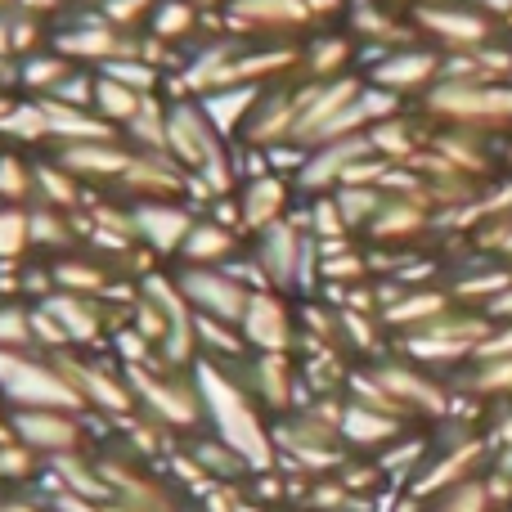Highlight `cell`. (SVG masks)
Masks as SVG:
<instances>
[{
    "instance_id": "obj_1",
    "label": "cell",
    "mask_w": 512,
    "mask_h": 512,
    "mask_svg": "<svg viewBox=\"0 0 512 512\" xmlns=\"http://www.w3.org/2000/svg\"><path fill=\"white\" fill-rule=\"evenodd\" d=\"M194 382L203 396V418L207 432L221 445H230L243 463L256 472H274L279 468V450H274V423L256 396L243 387L234 364H216V360H198L194 364Z\"/></svg>"
},
{
    "instance_id": "obj_2",
    "label": "cell",
    "mask_w": 512,
    "mask_h": 512,
    "mask_svg": "<svg viewBox=\"0 0 512 512\" xmlns=\"http://www.w3.org/2000/svg\"><path fill=\"white\" fill-rule=\"evenodd\" d=\"M126 382L135 391V409H140L149 423H158L171 441L180 436H198L207 432L203 418V396H198L194 369H171L162 360H144V364H122Z\"/></svg>"
},
{
    "instance_id": "obj_3",
    "label": "cell",
    "mask_w": 512,
    "mask_h": 512,
    "mask_svg": "<svg viewBox=\"0 0 512 512\" xmlns=\"http://www.w3.org/2000/svg\"><path fill=\"white\" fill-rule=\"evenodd\" d=\"M0 405L5 409H77L81 391L59 364V355L45 351H0Z\"/></svg>"
},
{
    "instance_id": "obj_4",
    "label": "cell",
    "mask_w": 512,
    "mask_h": 512,
    "mask_svg": "<svg viewBox=\"0 0 512 512\" xmlns=\"http://www.w3.org/2000/svg\"><path fill=\"white\" fill-rule=\"evenodd\" d=\"M252 265L256 274L265 279V288L274 292H288V288H310V279L319 274V252H315V239L301 234V225L292 221H279L270 230L252 234Z\"/></svg>"
},
{
    "instance_id": "obj_5",
    "label": "cell",
    "mask_w": 512,
    "mask_h": 512,
    "mask_svg": "<svg viewBox=\"0 0 512 512\" xmlns=\"http://www.w3.org/2000/svg\"><path fill=\"white\" fill-rule=\"evenodd\" d=\"M59 364L68 369V378L77 382L86 414L117 418V423H126L131 414H140V409H135V391H131V382H126L122 364H108L99 351H63Z\"/></svg>"
},
{
    "instance_id": "obj_6",
    "label": "cell",
    "mask_w": 512,
    "mask_h": 512,
    "mask_svg": "<svg viewBox=\"0 0 512 512\" xmlns=\"http://www.w3.org/2000/svg\"><path fill=\"white\" fill-rule=\"evenodd\" d=\"M5 414L14 441L27 445L41 463L68 459V454H81L90 445L86 432L90 414H77V409H5Z\"/></svg>"
},
{
    "instance_id": "obj_7",
    "label": "cell",
    "mask_w": 512,
    "mask_h": 512,
    "mask_svg": "<svg viewBox=\"0 0 512 512\" xmlns=\"http://www.w3.org/2000/svg\"><path fill=\"white\" fill-rule=\"evenodd\" d=\"M423 113L436 122H454V126H495L512 122V86H454V81H436L423 95Z\"/></svg>"
},
{
    "instance_id": "obj_8",
    "label": "cell",
    "mask_w": 512,
    "mask_h": 512,
    "mask_svg": "<svg viewBox=\"0 0 512 512\" xmlns=\"http://www.w3.org/2000/svg\"><path fill=\"white\" fill-rule=\"evenodd\" d=\"M167 153L189 171V176H198V171H207V167L230 158V140L216 135V126L207 122L198 99L180 95L176 104H167Z\"/></svg>"
},
{
    "instance_id": "obj_9",
    "label": "cell",
    "mask_w": 512,
    "mask_h": 512,
    "mask_svg": "<svg viewBox=\"0 0 512 512\" xmlns=\"http://www.w3.org/2000/svg\"><path fill=\"white\" fill-rule=\"evenodd\" d=\"M176 283H180V292H185L194 315L221 319V324H239L243 310H248V297L256 292L230 270V265H180Z\"/></svg>"
},
{
    "instance_id": "obj_10",
    "label": "cell",
    "mask_w": 512,
    "mask_h": 512,
    "mask_svg": "<svg viewBox=\"0 0 512 512\" xmlns=\"http://www.w3.org/2000/svg\"><path fill=\"white\" fill-rule=\"evenodd\" d=\"M364 373H369V378L378 382L391 400H396V409L405 414V423L409 418H418V414L423 418H445L450 414V391H445L427 369H418L414 360H405V355H400V360H373Z\"/></svg>"
},
{
    "instance_id": "obj_11",
    "label": "cell",
    "mask_w": 512,
    "mask_h": 512,
    "mask_svg": "<svg viewBox=\"0 0 512 512\" xmlns=\"http://www.w3.org/2000/svg\"><path fill=\"white\" fill-rule=\"evenodd\" d=\"M131 212H135V243L153 261H180L189 230L203 216L189 198H140V203H131Z\"/></svg>"
},
{
    "instance_id": "obj_12",
    "label": "cell",
    "mask_w": 512,
    "mask_h": 512,
    "mask_svg": "<svg viewBox=\"0 0 512 512\" xmlns=\"http://www.w3.org/2000/svg\"><path fill=\"white\" fill-rule=\"evenodd\" d=\"M239 333L252 355H292V346H297V337H301V324L283 292L256 288L248 297V310H243V319H239Z\"/></svg>"
},
{
    "instance_id": "obj_13",
    "label": "cell",
    "mask_w": 512,
    "mask_h": 512,
    "mask_svg": "<svg viewBox=\"0 0 512 512\" xmlns=\"http://www.w3.org/2000/svg\"><path fill=\"white\" fill-rule=\"evenodd\" d=\"M54 158L81 180V185L95 194V189H117L126 180L135 162V144L122 140V131L108 135V140H86V144H68V149H54Z\"/></svg>"
},
{
    "instance_id": "obj_14",
    "label": "cell",
    "mask_w": 512,
    "mask_h": 512,
    "mask_svg": "<svg viewBox=\"0 0 512 512\" xmlns=\"http://www.w3.org/2000/svg\"><path fill=\"white\" fill-rule=\"evenodd\" d=\"M36 306L59 324L68 351H99L108 342V301L95 297H77V292H45Z\"/></svg>"
},
{
    "instance_id": "obj_15",
    "label": "cell",
    "mask_w": 512,
    "mask_h": 512,
    "mask_svg": "<svg viewBox=\"0 0 512 512\" xmlns=\"http://www.w3.org/2000/svg\"><path fill=\"white\" fill-rule=\"evenodd\" d=\"M135 45L140 41H131L126 32H117L108 18H86V23H72V27H63L59 36H54V50L63 54L68 63H77V68H90V72H99L104 63H113V59H126V54H135Z\"/></svg>"
},
{
    "instance_id": "obj_16",
    "label": "cell",
    "mask_w": 512,
    "mask_h": 512,
    "mask_svg": "<svg viewBox=\"0 0 512 512\" xmlns=\"http://www.w3.org/2000/svg\"><path fill=\"white\" fill-rule=\"evenodd\" d=\"M234 369H239L243 387L252 391L256 405H261L270 418H283L297 409L301 378H297L292 355H248V360H239Z\"/></svg>"
},
{
    "instance_id": "obj_17",
    "label": "cell",
    "mask_w": 512,
    "mask_h": 512,
    "mask_svg": "<svg viewBox=\"0 0 512 512\" xmlns=\"http://www.w3.org/2000/svg\"><path fill=\"white\" fill-rule=\"evenodd\" d=\"M234 207H239V225L243 234H261L270 225L288 221L292 207V180L279 176V171H256V176H243L239 189H234Z\"/></svg>"
},
{
    "instance_id": "obj_18",
    "label": "cell",
    "mask_w": 512,
    "mask_h": 512,
    "mask_svg": "<svg viewBox=\"0 0 512 512\" xmlns=\"http://www.w3.org/2000/svg\"><path fill=\"white\" fill-rule=\"evenodd\" d=\"M490 459V441H481V436H468V441L450 445L445 454H436V459H427L423 477L409 486V495L423 499V504H432L436 495H445V490L463 486V481L477 477V468H486Z\"/></svg>"
},
{
    "instance_id": "obj_19",
    "label": "cell",
    "mask_w": 512,
    "mask_h": 512,
    "mask_svg": "<svg viewBox=\"0 0 512 512\" xmlns=\"http://www.w3.org/2000/svg\"><path fill=\"white\" fill-rule=\"evenodd\" d=\"M45 270H50V283L59 292H77V297H95V301H108L117 292V283H126L122 270H117L108 256L81 252V248L45 261Z\"/></svg>"
},
{
    "instance_id": "obj_20",
    "label": "cell",
    "mask_w": 512,
    "mask_h": 512,
    "mask_svg": "<svg viewBox=\"0 0 512 512\" xmlns=\"http://www.w3.org/2000/svg\"><path fill=\"white\" fill-rule=\"evenodd\" d=\"M405 427H409V423H400V418L382 414V409H369V405H360V400H346L337 432H342V445H351V450H373V454H382L387 445H396L400 436H405Z\"/></svg>"
},
{
    "instance_id": "obj_21",
    "label": "cell",
    "mask_w": 512,
    "mask_h": 512,
    "mask_svg": "<svg viewBox=\"0 0 512 512\" xmlns=\"http://www.w3.org/2000/svg\"><path fill=\"white\" fill-rule=\"evenodd\" d=\"M239 256H243V234L234 225L216 221V216H198L185 248H180V265H230Z\"/></svg>"
},
{
    "instance_id": "obj_22",
    "label": "cell",
    "mask_w": 512,
    "mask_h": 512,
    "mask_svg": "<svg viewBox=\"0 0 512 512\" xmlns=\"http://www.w3.org/2000/svg\"><path fill=\"white\" fill-rule=\"evenodd\" d=\"M261 95H265V86H216V90H207L198 104H203L207 122L216 126L221 140H243V126H248V117L256 113Z\"/></svg>"
},
{
    "instance_id": "obj_23",
    "label": "cell",
    "mask_w": 512,
    "mask_h": 512,
    "mask_svg": "<svg viewBox=\"0 0 512 512\" xmlns=\"http://www.w3.org/2000/svg\"><path fill=\"white\" fill-rule=\"evenodd\" d=\"M45 126H50V144L54 149H68V144H86V140H108L117 135L95 108L81 104H63V99H41Z\"/></svg>"
},
{
    "instance_id": "obj_24",
    "label": "cell",
    "mask_w": 512,
    "mask_h": 512,
    "mask_svg": "<svg viewBox=\"0 0 512 512\" xmlns=\"http://www.w3.org/2000/svg\"><path fill=\"white\" fill-rule=\"evenodd\" d=\"M441 81V59L427 50H396L373 68V86L391 90V95H409V90H423Z\"/></svg>"
},
{
    "instance_id": "obj_25",
    "label": "cell",
    "mask_w": 512,
    "mask_h": 512,
    "mask_svg": "<svg viewBox=\"0 0 512 512\" xmlns=\"http://www.w3.org/2000/svg\"><path fill=\"white\" fill-rule=\"evenodd\" d=\"M427 225H432V203H427V198L387 194L382 212L373 216L364 230H369V239H378V243H409L414 234H423Z\"/></svg>"
},
{
    "instance_id": "obj_26",
    "label": "cell",
    "mask_w": 512,
    "mask_h": 512,
    "mask_svg": "<svg viewBox=\"0 0 512 512\" xmlns=\"http://www.w3.org/2000/svg\"><path fill=\"white\" fill-rule=\"evenodd\" d=\"M450 301L454 297L441 288H405L382 310V328H391V333H418V328H427L432 319L450 315Z\"/></svg>"
},
{
    "instance_id": "obj_27",
    "label": "cell",
    "mask_w": 512,
    "mask_h": 512,
    "mask_svg": "<svg viewBox=\"0 0 512 512\" xmlns=\"http://www.w3.org/2000/svg\"><path fill=\"white\" fill-rule=\"evenodd\" d=\"M418 23L450 45V54L459 50H481L490 41V18L481 14H463V9H418Z\"/></svg>"
},
{
    "instance_id": "obj_28",
    "label": "cell",
    "mask_w": 512,
    "mask_h": 512,
    "mask_svg": "<svg viewBox=\"0 0 512 512\" xmlns=\"http://www.w3.org/2000/svg\"><path fill=\"white\" fill-rule=\"evenodd\" d=\"M86 248V234H81V212H59V207H32V252L54 256Z\"/></svg>"
},
{
    "instance_id": "obj_29",
    "label": "cell",
    "mask_w": 512,
    "mask_h": 512,
    "mask_svg": "<svg viewBox=\"0 0 512 512\" xmlns=\"http://www.w3.org/2000/svg\"><path fill=\"white\" fill-rule=\"evenodd\" d=\"M36 203L59 207V212H86L90 189L59 158H45V162H36Z\"/></svg>"
},
{
    "instance_id": "obj_30",
    "label": "cell",
    "mask_w": 512,
    "mask_h": 512,
    "mask_svg": "<svg viewBox=\"0 0 512 512\" xmlns=\"http://www.w3.org/2000/svg\"><path fill=\"white\" fill-rule=\"evenodd\" d=\"M77 72V63H68L59 50H32L18 59V90H27L32 99H50L59 95V86Z\"/></svg>"
},
{
    "instance_id": "obj_31",
    "label": "cell",
    "mask_w": 512,
    "mask_h": 512,
    "mask_svg": "<svg viewBox=\"0 0 512 512\" xmlns=\"http://www.w3.org/2000/svg\"><path fill=\"white\" fill-rule=\"evenodd\" d=\"M234 18L256 32H292L310 18L306 0H234Z\"/></svg>"
},
{
    "instance_id": "obj_32",
    "label": "cell",
    "mask_w": 512,
    "mask_h": 512,
    "mask_svg": "<svg viewBox=\"0 0 512 512\" xmlns=\"http://www.w3.org/2000/svg\"><path fill=\"white\" fill-rule=\"evenodd\" d=\"M0 207H36V158L0 149Z\"/></svg>"
},
{
    "instance_id": "obj_33",
    "label": "cell",
    "mask_w": 512,
    "mask_h": 512,
    "mask_svg": "<svg viewBox=\"0 0 512 512\" xmlns=\"http://www.w3.org/2000/svg\"><path fill=\"white\" fill-rule=\"evenodd\" d=\"M0 140L9 149H41L50 144V126H45V113H41V99H18L9 108V117L0 122Z\"/></svg>"
},
{
    "instance_id": "obj_34",
    "label": "cell",
    "mask_w": 512,
    "mask_h": 512,
    "mask_svg": "<svg viewBox=\"0 0 512 512\" xmlns=\"http://www.w3.org/2000/svg\"><path fill=\"white\" fill-rule=\"evenodd\" d=\"M144 99H149V95H140V90H131V86H122V81L104 77V72H95V104H90V108H95V113L104 117L113 131H122V126L140 113Z\"/></svg>"
},
{
    "instance_id": "obj_35",
    "label": "cell",
    "mask_w": 512,
    "mask_h": 512,
    "mask_svg": "<svg viewBox=\"0 0 512 512\" xmlns=\"http://www.w3.org/2000/svg\"><path fill=\"white\" fill-rule=\"evenodd\" d=\"M122 140H131L144 153H167V104L158 95H149L140 113L122 126Z\"/></svg>"
},
{
    "instance_id": "obj_36",
    "label": "cell",
    "mask_w": 512,
    "mask_h": 512,
    "mask_svg": "<svg viewBox=\"0 0 512 512\" xmlns=\"http://www.w3.org/2000/svg\"><path fill=\"white\" fill-rule=\"evenodd\" d=\"M32 256V207H0V265Z\"/></svg>"
},
{
    "instance_id": "obj_37",
    "label": "cell",
    "mask_w": 512,
    "mask_h": 512,
    "mask_svg": "<svg viewBox=\"0 0 512 512\" xmlns=\"http://www.w3.org/2000/svg\"><path fill=\"white\" fill-rule=\"evenodd\" d=\"M0 351H36L32 337V301L0 297Z\"/></svg>"
},
{
    "instance_id": "obj_38",
    "label": "cell",
    "mask_w": 512,
    "mask_h": 512,
    "mask_svg": "<svg viewBox=\"0 0 512 512\" xmlns=\"http://www.w3.org/2000/svg\"><path fill=\"white\" fill-rule=\"evenodd\" d=\"M346 63H351V41H346V36H319V41L301 54V68H306L315 81L346 77L342 72Z\"/></svg>"
},
{
    "instance_id": "obj_39",
    "label": "cell",
    "mask_w": 512,
    "mask_h": 512,
    "mask_svg": "<svg viewBox=\"0 0 512 512\" xmlns=\"http://www.w3.org/2000/svg\"><path fill=\"white\" fill-rule=\"evenodd\" d=\"M194 23H198V9L189 0H162V5H153L149 36H158L162 45H176L194 32Z\"/></svg>"
},
{
    "instance_id": "obj_40",
    "label": "cell",
    "mask_w": 512,
    "mask_h": 512,
    "mask_svg": "<svg viewBox=\"0 0 512 512\" xmlns=\"http://www.w3.org/2000/svg\"><path fill=\"white\" fill-rule=\"evenodd\" d=\"M333 198H337L342 221L351 225V230H364V225L382 212V203H387V194H382L378 185H342V189H333Z\"/></svg>"
},
{
    "instance_id": "obj_41",
    "label": "cell",
    "mask_w": 512,
    "mask_h": 512,
    "mask_svg": "<svg viewBox=\"0 0 512 512\" xmlns=\"http://www.w3.org/2000/svg\"><path fill=\"white\" fill-rule=\"evenodd\" d=\"M104 77H113V81H122V86H131V90H140V95H158V86H162V72L153 68V63H144L140 54H126V59H113V63H104Z\"/></svg>"
},
{
    "instance_id": "obj_42",
    "label": "cell",
    "mask_w": 512,
    "mask_h": 512,
    "mask_svg": "<svg viewBox=\"0 0 512 512\" xmlns=\"http://www.w3.org/2000/svg\"><path fill=\"white\" fill-rule=\"evenodd\" d=\"M427 512H490V495H486V481L472 477L463 481V486L445 490V495H436Z\"/></svg>"
},
{
    "instance_id": "obj_43",
    "label": "cell",
    "mask_w": 512,
    "mask_h": 512,
    "mask_svg": "<svg viewBox=\"0 0 512 512\" xmlns=\"http://www.w3.org/2000/svg\"><path fill=\"white\" fill-rule=\"evenodd\" d=\"M468 391L472 396H512V355H504V360H481Z\"/></svg>"
},
{
    "instance_id": "obj_44",
    "label": "cell",
    "mask_w": 512,
    "mask_h": 512,
    "mask_svg": "<svg viewBox=\"0 0 512 512\" xmlns=\"http://www.w3.org/2000/svg\"><path fill=\"white\" fill-rule=\"evenodd\" d=\"M310 230H315V243H333V239H346L351 225L342 221V207H337L333 194H319L315 207H310Z\"/></svg>"
},
{
    "instance_id": "obj_45",
    "label": "cell",
    "mask_w": 512,
    "mask_h": 512,
    "mask_svg": "<svg viewBox=\"0 0 512 512\" xmlns=\"http://www.w3.org/2000/svg\"><path fill=\"white\" fill-rule=\"evenodd\" d=\"M149 9H153V0H104V5H99V18H108L117 32L131 36V27L140 23Z\"/></svg>"
},
{
    "instance_id": "obj_46",
    "label": "cell",
    "mask_w": 512,
    "mask_h": 512,
    "mask_svg": "<svg viewBox=\"0 0 512 512\" xmlns=\"http://www.w3.org/2000/svg\"><path fill=\"white\" fill-rule=\"evenodd\" d=\"M477 243H499L495 252H504L508 261H512V221H499L490 234H477Z\"/></svg>"
},
{
    "instance_id": "obj_47",
    "label": "cell",
    "mask_w": 512,
    "mask_h": 512,
    "mask_svg": "<svg viewBox=\"0 0 512 512\" xmlns=\"http://www.w3.org/2000/svg\"><path fill=\"white\" fill-rule=\"evenodd\" d=\"M481 315H486V319H504V315H512V288H504L499 297H490L486 306H481Z\"/></svg>"
},
{
    "instance_id": "obj_48",
    "label": "cell",
    "mask_w": 512,
    "mask_h": 512,
    "mask_svg": "<svg viewBox=\"0 0 512 512\" xmlns=\"http://www.w3.org/2000/svg\"><path fill=\"white\" fill-rule=\"evenodd\" d=\"M18 9H23V14H45V9H59V0H18Z\"/></svg>"
},
{
    "instance_id": "obj_49",
    "label": "cell",
    "mask_w": 512,
    "mask_h": 512,
    "mask_svg": "<svg viewBox=\"0 0 512 512\" xmlns=\"http://www.w3.org/2000/svg\"><path fill=\"white\" fill-rule=\"evenodd\" d=\"M18 104V95H14V90H5V86H0V122H5V117H9V108H14Z\"/></svg>"
},
{
    "instance_id": "obj_50",
    "label": "cell",
    "mask_w": 512,
    "mask_h": 512,
    "mask_svg": "<svg viewBox=\"0 0 512 512\" xmlns=\"http://www.w3.org/2000/svg\"><path fill=\"white\" fill-rule=\"evenodd\" d=\"M194 9H207V5H221V0H189Z\"/></svg>"
},
{
    "instance_id": "obj_51",
    "label": "cell",
    "mask_w": 512,
    "mask_h": 512,
    "mask_svg": "<svg viewBox=\"0 0 512 512\" xmlns=\"http://www.w3.org/2000/svg\"><path fill=\"white\" fill-rule=\"evenodd\" d=\"M5 5H9V0H0V9H5Z\"/></svg>"
},
{
    "instance_id": "obj_52",
    "label": "cell",
    "mask_w": 512,
    "mask_h": 512,
    "mask_svg": "<svg viewBox=\"0 0 512 512\" xmlns=\"http://www.w3.org/2000/svg\"><path fill=\"white\" fill-rule=\"evenodd\" d=\"M508 162H512V149H508Z\"/></svg>"
}]
</instances>
